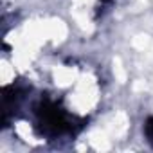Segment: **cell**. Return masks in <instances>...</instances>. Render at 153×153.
Returning a JSON list of instances; mask_svg holds the SVG:
<instances>
[{
	"label": "cell",
	"mask_w": 153,
	"mask_h": 153,
	"mask_svg": "<svg viewBox=\"0 0 153 153\" xmlns=\"http://www.w3.org/2000/svg\"><path fill=\"white\" fill-rule=\"evenodd\" d=\"M148 133H149V140H153V121H149V128H148Z\"/></svg>",
	"instance_id": "obj_1"
}]
</instances>
